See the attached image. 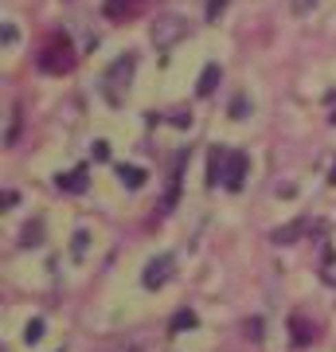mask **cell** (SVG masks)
<instances>
[{
  "label": "cell",
  "mask_w": 336,
  "mask_h": 352,
  "mask_svg": "<svg viewBox=\"0 0 336 352\" xmlns=\"http://www.w3.org/2000/svg\"><path fill=\"white\" fill-rule=\"evenodd\" d=\"M289 340H293L298 349H301V344H313V325H309L301 314L289 317Z\"/></svg>",
  "instance_id": "8fae6325"
},
{
  "label": "cell",
  "mask_w": 336,
  "mask_h": 352,
  "mask_svg": "<svg viewBox=\"0 0 336 352\" xmlns=\"http://www.w3.org/2000/svg\"><path fill=\"white\" fill-rule=\"evenodd\" d=\"M24 340H27V344H39V340H43V317H32V321H27Z\"/></svg>",
  "instance_id": "5bb4252c"
},
{
  "label": "cell",
  "mask_w": 336,
  "mask_h": 352,
  "mask_svg": "<svg viewBox=\"0 0 336 352\" xmlns=\"http://www.w3.org/2000/svg\"><path fill=\"white\" fill-rule=\"evenodd\" d=\"M223 164H227V149L212 145V157H208V173H203V184H208V188L223 184Z\"/></svg>",
  "instance_id": "ba28073f"
},
{
  "label": "cell",
  "mask_w": 336,
  "mask_h": 352,
  "mask_svg": "<svg viewBox=\"0 0 336 352\" xmlns=\"http://www.w3.org/2000/svg\"><path fill=\"white\" fill-rule=\"evenodd\" d=\"M309 227H313L309 219H289L286 227H274V231H270V243H274V247H289V243H298Z\"/></svg>",
  "instance_id": "8992f818"
},
{
  "label": "cell",
  "mask_w": 336,
  "mask_h": 352,
  "mask_svg": "<svg viewBox=\"0 0 336 352\" xmlns=\"http://www.w3.org/2000/svg\"><path fill=\"white\" fill-rule=\"evenodd\" d=\"M328 122H333V126H336V110H333V113H328Z\"/></svg>",
  "instance_id": "cb8c5ba5"
},
{
  "label": "cell",
  "mask_w": 336,
  "mask_h": 352,
  "mask_svg": "<svg viewBox=\"0 0 336 352\" xmlns=\"http://www.w3.org/2000/svg\"><path fill=\"white\" fill-rule=\"evenodd\" d=\"M247 173H250V157L243 149L227 153V164H223V188L227 192H243L247 184Z\"/></svg>",
  "instance_id": "5b68a950"
},
{
  "label": "cell",
  "mask_w": 336,
  "mask_h": 352,
  "mask_svg": "<svg viewBox=\"0 0 336 352\" xmlns=\"http://www.w3.org/2000/svg\"><path fill=\"white\" fill-rule=\"evenodd\" d=\"M94 161H110V141H94Z\"/></svg>",
  "instance_id": "44dd1931"
},
{
  "label": "cell",
  "mask_w": 336,
  "mask_h": 352,
  "mask_svg": "<svg viewBox=\"0 0 336 352\" xmlns=\"http://www.w3.org/2000/svg\"><path fill=\"white\" fill-rule=\"evenodd\" d=\"M172 270H176V254H157V258H149L145 263V270H141V286L145 289H161L168 278H172Z\"/></svg>",
  "instance_id": "277c9868"
},
{
  "label": "cell",
  "mask_w": 336,
  "mask_h": 352,
  "mask_svg": "<svg viewBox=\"0 0 336 352\" xmlns=\"http://www.w3.org/2000/svg\"><path fill=\"white\" fill-rule=\"evenodd\" d=\"M39 231H43V223H39V219H32V223L24 227V235H20V243H24V247H36V243H39Z\"/></svg>",
  "instance_id": "9a60e30c"
},
{
  "label": "cell",
  "mask_w": 336,
  "mask_h": 352,
  "mask_svg": "<svg viewBox=\"0 0 336 352\" xmlns=\"http://www.w3.org/2000/svg\"><path fill=\"white\" fill-rule=\"evenodd\" d=\"M328 180H333V184H336V161H333V173H328Z\"/></svg>",
  "instance_id": "603a6c76"
},
{
  "label": "cell",
  "mask_w": 336,
  "mask_h": 352,
  "mask_svg": "<svg viewBox=\"0 0 336 352\" xmlns=\"http://www.w3.org/2000/svg\"><path fill=\"white\" fill-rule=\"evenodd\" d=\"M102 12H106V20L125 24V20H129V12H133V0H106V4H102Z\"/></svg>",
  "instance_id": "7c38bea8"
},
{
  "label": "cell",
  "mask_w": 336,
  "mask_h": 352,
  "mask_svg": "<svg viewBox=\"0 0 336 352\" xmlns=\"http://www.w3.org/2000/svg\"><path fill=\"white\" fill-rule=\"evenodd\" d=\"M196 325H199V317L192 314V309H180V314L168 321V329H172V333H180V329H196Z\"/></svg>",
  "instance_id": "4fadbf2b"
},
{
  "label": "cell",
  "mask_w": 336,
  "mask_h": 352,
  "mask_svg": "<svg viewBox=\"0 0 336 352\" xmlns=\"http://www.w3.org/2000/svg\"><path fill=\"white\" fill-rule=\"evenodd\" d=\"M247 113H250V98L247 94H235V98H231V118L238 122V118H247Z\"/></svg>",
  "instance_id": "e0dca14e"
},
{
  "label": "cell",
  "mask_w": 336,
  "mask_h": 352,
  "mask_svg": "<svg viewBox=\"0 0 336 352\" xmlns=\"http://www.w3.org/2000/svg\"><path fill=\"white\" fill-rule=\"evenodd\" d=\"M188 36V20L180 12H164V16H157V20H153V43H157V47H172V43H180V39Z\"/></svg>",
  "instance_id": "3957f363"
},
{
  "label": "cell",
  "mask_w": 336,
  "mask_h": 352,
  "mask_svg": "<svg viewBox=\"0 0 336 352\" xmlns=\"http://www.w3.org/2000/svg\"><path fill=\"white\" fill-rule=\"evenodd\" d=\"M87 247H90V231H75V239H71V254H75V258H82V254H87Z\"/></svg>",
  "instance_id": "2e32d148"
},
{
  "label": "cell",
  "mask_w": 336,
  "mask_h": 352,
  "mask_svg": "<svg viewBox=\"0 0 336 352\" xmlns=\"http://www.w3.org/2000/svg\"><path fill=\"white\" fill-rule=\"evenodd\" d=\"M289 8H293L298 16H309L313 8H317V0H289Z\"/></svg>",
  "instance_id": "d6986e66"
},
{
  "label": "cell",
  "mask_w": 336,
  "mask_h": 352,
  "mask_svg": "<svg viewBox=\"0 0 336 352\" xmlns=\"http://www.w3.org/2000/svg\"><path fill=\"white\" fill-rule=\"evenodd\" d=\"M164 122H168V126H180V129H188V126H192V113H188V110H172L168 118H164Z\"/></svg>",
  "instance_id": "ac0fdd59"
},
{
  "label": "cell",
  "mask_w": 336,
  "mask_h": 352,
  "mask_svg": "<svg viewBox=\"0 0 336 352\" xmlns=\"http://www.w3.org/2000/svg\"><path fill=\"white\" fill-rule=\"evenodd\" d=\"M219 78H223V67H219V63H208L203 71H199V78H196V94H199V98L215 94V90H219Z\"/></svg>",
  "instance_id": "52a82bcc"
},
{
  "label": "cell",
  "mask_w": 336,
  "mask_h": 352,
  "mask_svg": "<svg viewBox=\"0 0 336 352\" xmlns=\"http://www.w3.org/2000/svg\"><path fill=\"white\" fill-rule=\"evenodd\" d=\"M133 75H137V51H125V55H117V59L106 67V75H102V94H106V102H113V106H117V102H125Z\"/></svg>",
  "instance_id": "6da1fadb"
},
{
  "label": "cell",
  "mask_w": 336,
  "mask_h": 352,
  "mask_svg": "<svg viewBox=\"0 0 336 352\" xmlns=\"http://www.w3.org/2000/svg\"><path fill=\"white\" fill-rule=\"evenodd\" d=\"M247 340H254V344L262 340V321H258V317H250V321H247Z\"/></svg>",
  "instance_id": "ffe728a7"
},
{
  "label": "cell",
  "mask_w": 336,
  "mask_h": 352,
  "mask_svg": "<svg viewBox=\"0 0 336 352\" xmlns=\"http://www.w3.org/2000/svg\"><path fill=\"white\" fill-rule=\"evenodd\" d=\"M55 184H59L63 192H87V184H90L87 164H78V168H71V173H59L55 176Z\"/></svg>",
  "instance_id": "9c48e42d"
},
{
  "label": "cell",
  "mask_w": 336,
  "mask_h": 352,
  "mask_svg": "<svg viewBox=\"0 0 336 352\" xmlns=\"http://www.w3.org/2000/svg\"><path fill=\"white\" fill-rule=\"evenodd\" d=\"M78 51L75 43H71V36L67 32H55V36L43 43V51H39V71L43 75H67L71 67H75Z\"/></svg>",
  "instance_id": "7a4b0ae2"
},
{
  "label": "cell",
  "mask_w": 336,
  "mask_h": 352,
  "mask_svg": "<svg viewBox=\"0 0 336 352\" xmlns=\"http://www.w3.org/2000/svg\"><path fill=\"white\" fill-rule=\"evenodd\" d=\"M223 8H227V0H208V20H215Z\"/></svg>",
  "instance_id": "7402d4cb"
},
{
  "label": "cell",
  "mask_w": 336,
  "mask_h": 352,
  "mask_svg": "<svg viewBox=\"0 0 336 352\" xmlns=\"http://www.w3.org/2000/svg\"><path fill=\"white\" fill-rule=\"evenodd\" d=\"M113 173L122 176V184H125L129 192L145 188V180H149V173H145V168H137V164H113Z\"/></svg>",
  "instance_id": "30bf717a"
}]
</instances>
